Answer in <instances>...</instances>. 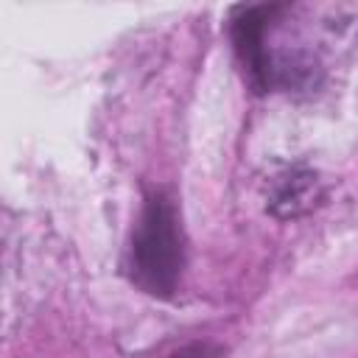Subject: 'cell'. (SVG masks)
<instances>
[{
	"label": "cell",
	"mask_w": 358,
	"mask_h": 358,
	"mask_svg": "<svg viewBox=\"0 0 358 358\" xmlns=\"http://www.w3.org/2000/svg\"><path fill=\"white\" fill-rule=\"evenodd\" d=\"M322 196H324V187H322L319 173L310 168L294 165L271 179L268 210L277 218H299V215L310 213L322 201Z\"/></svg>",
	"instance_id": "3957f363"
},
{
	"label": "cell",
	"mask_w": 358,
	"mask_h": 358,
	"mask_svg": "<svg viewBox=\"0 0 358 358\" xmlns=\"http://www.w3.org/2000/svg\"><path fill=\"white\" fill-rule=\"evenodd\" d=\"M280 6H249L241 8L232 20V42L238 50V59L252 81L255 90H268V45H266V28L274 20Z\"/></svg>",
	"instance_id": "7a4b0ae2"
},
{
	"label": "cell",
	"mask_w": 358,
	"mask_h": 358,
	"mask_svg": "<svg viewBox=\"0 0 358 358\" xmlns=\"http://www.w3.org/2000/svg\"><path fill=\"white\" fill-rule=\"evenodd\" d=\"M168 358H224V347L213 344V341H193V344L171 352Z\"/></svg>",
	"instance_id": "277c9868"
},
{
	"label": "cell",
	"mask_w": 358,
	"mask_h": 358,
	"mask_svg": "<svg viewBox=\"0 0 358 358\" xmlns=\"http://www.w3.org/2000/svg\"><path fill=\"white\" fill-rule=\"evenodd\" d=\"M185 268V238L176 201L157 190L145 199L131 232L129 271L137 288L151 296H171Z\"/></svg>",
	"instance_id": "6da1fadb"
}]
</instances>
